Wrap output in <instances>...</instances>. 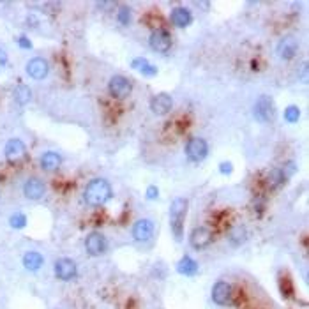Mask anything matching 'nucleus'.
I'll return each instance as SVG.
<instances>
[{"mask_svg":"<svg viewBox=\"0 0 309 309\" xmlns=\"http://www.w3.org/2000/svg\"><path fill=\"white\" fill-rule=\"evenodd\" d=\"M300 117V110L297 106H288L287 110H284V118H287L288 122H297Z\"/></svg>","mask_w":309,"mask_h":309,"instance_id":"25","label":"nucleus"},{"mask_svg":"<svg viewBox=\"0 0 309 309\" xmlns=\"http://www.w3.org/2000/svg\"><path fill=\"white\" fill-rule=\"evenodd\" d=\"M288 175L284 173L283 168H274L272 172L269 173V187L270 189H277L281 187L284 182H287Z\"/></svg>","mask_w":309,"mask_h":309,"instance_id":"20","label":"nucleus"},{"mask_svg":"<svg viewBox=\"0 0 309 309\" xmlns=\"http://www.w3.org/2000/svg\"><path fill=\"white\" fill-rule=\"evenodd\" d=\"M154 235V223L150 219H140L136 221V225L133 228V237L138 242H147L150 241Z\"/></svg>","mask_w":309,"mask_h":309,"instance_id":"10","label":"nucleus"},{"mask_svg":"<svg viewBox=\"0 0 309 309\" xmlns=\"http://www.w3.org/2000/svg\"><path fill=\"white\" fill-rule=\"evenodd\" d=\"M207 152H208L207 141L202 140V138H191V140L187 141V145H185V156L191 161H195V163L205 159Z\"/></svg>","mask_w":309,"mask_h":309,"instance_id":"4","label":"nucleus"},{"mask_svg":"<svg viewBox=\"0 0 309 309\" xmlns=\"http://www.w3.org/2000/svg\"><path fill=\"white\" fill-rule=\"evenodd\" d=\"M62 159L60 156L57 152H46L44 156L41 157V166L42 170H48V172H53V170H57L60 166Z\"/></svg>","mask_w":309,"mask_h":309,"instance_id":"21","label":"nucleus"},{"mask_svg":"<svg viewBox=\"0 0 309 309\" xmlns=\"http://www.w3.org/2000/svg\"><path fill=\"white\" fill-rule=\"evenodd\" d=\"M185 214H187V200L184 198L173 200L172 207H170V223H172V230L175 233L177 241L182 239V225Z\"/></svg>","mask_w":309,"mask_h":309,"instance_id":"2","label":"nucleus"},{"mask_svg":"<svg viewBox=\"0 0 309 309\" xmlns=\"http://www.w3.org/2000/svg\"><path fill=\"white\" fill-rule=\"evenodd\" d=\"M55 276L60 281H71L76 276V264L69 258H62L55 264Z\"/></svg>","mask_w":309,"mask_h":309,"instance_id":"8","label":"nucleus"},{"mask_svg":"<svg viewBox=\"0 0 309 309\" xmlns=\"http://www.w3.org/2000/svg\"><path fill=\"white\" fill-rule=\"evenodd\" d=\"M172 104L173 101L168 94H157L154 96V99L150 101V108H152V111L156 115H164L172 110Z\"/></svg>","mask_w":309,"mask_h":309,"instance_id":"15","label":"nucleus"},{"mask_svg":"<svg viewBox=\"0 0 309 309\" xmlns=\"http://www.w3.org/2000/svg\"><path fill=\"white\" fill-rule=\"evenodd\" d=\"M117 18H118V21H121L122 25H127V23H129V20H131V13H129V9H127V7H122V9L118 11Z\"/></svg>","mask_w":309,"mask_h":309,"instance_id":"27","label":"nucleus"},{"mask_svg":"<svg viewBox=\"0 0 309 309\" xmlns=\"http://www.w3.org/2000/svg\"><path fill=\"white\" fill-rule=\"evenodd\" d=\"M85 202L92 207H99L111 198V187L104 179H94L85 187Z\"/></svg>","mask_w":309,"mask_h":309,"instance_id":"1","label":"nucleus"},{"mask_svg":"<svg viewBox=\"0 0 309 309\" xmlns=\"http://www.w3.org/2000/svg\"><path fill=\"white\" fill-rule=\"evenodd\" d=\"M133 67L138 69V71L144 73V75H147V76H154L157 73V69L154 67V65L150 64L147 59H134L133 60Z\"/></svg>","mask_w":309,"mask_h":309,"instance_id":"22","label":"nucleus"},{"mask_svg":"<svg viewBox=\"0 0 309 309\" xmlns=\"http://www.w3.org/2000/svg\"><path fill=\"white\" fill-rule=\"evenodd\" d=\"M231 299V287L226 281H218L212 288V300L219 306H225Z\"/></svg>","mask_w":309,"mask_h":309,"instance_id":"12","label":"nucleus"},{"mask_svg":"<svg viewBox=\"0 0 309 309\" xmlns=\"http://www.w3.org/2000/svg\"><path fill=\"white\" fill-rule=\"evenodd\" d=\"M191 20V13L185 7H177V9L172 11V23L175 27H187Z\"/></svg>","mask_w":309,"mask_h":309,"instance_id":"18","label":"nucleus"},{"mask_svg":"<svg viewBox=\"0 0 309 309\" xmlns=\"http://www.w3.org/2000/svg\"><path fill=\"white\" fill-rule=\"evenodd\" d=\"M108 90H110L111 98H117V99H124L131 94L133 87H131V82L124 76H113L108 83Z\"/></svg>","mask_w":309,"mask_h":309,"instance_id":"5","label":"nucleus"},{"mask_svg":"<svg viewBox=\"0 0 309 309\" xmlns=\"http://www.w3.org/2000/svg\"><path fill=\"white\" fill-rule=\"evenodd\" d=\"M157 196H159V189H157L156 185H150V187L147 189V198H149V200H156Z\"/></svg>","mask_w":309,"mask_h":309,"instance_id":"28","label":"nucleus"},{"mask_svg":"<svg viewBox=\"0 0 309 309\" xmlns=\"http://www.w3.org/2000/svg\"><path fill=\"white\" fill-rule=\"evenodd\" d=\"M221 173H231V163H221Z\"/></svg>","mask_w":309,"mask_h":309,"instance_id":"31","label":"nucleus"},{"mask_svg":"<svg viewBox=\"0 0 309 309\" xmlns=\"http://www.w3.org/2000/svg\"><path fill=\"white\" fill-rule=\"evenodd\" d=\"M48 62L44 59H32L27 64V73H29V76H32L34 80H42L46 75H48Z\"/></svg>","mask_w":309,"mask_h":309,"instance_id":"13","label":"nucleus"},{"mask_svg":"<svg viewBox=\"0 0 309 309\" xmlns=\"http://www.w3.org/2000/svg\"><path fill=\"white\" fill-rule=\"evenodd\" d=\"M30 98H32V92H30V88L27 85H18L14 88V101L18 104H27L30 101Z\"/></svg>","mask_w":309,"mask_h":309,"instance_id":"23","label":"nucleus"},{"mask_svg":"<svg viewBox=\"0 0 309 309\" xmlns=\"http://www.w3.org/2000/svg\"><path fill=\"white\" fill-rule=\"evenodd\" d=\"M106 247H108L106 239H104L101 233H98V231H92V233L85 239V249H87V253L92 254V256L103 254L104 251H106Z\"/></svg>","mask_w":309,"mask_h":309,"instance_id":"7","label":"nucleus"},{"mask_svg":"<svg viewBox=\"0 0 309 309\" xmlns=\"http://www.w3.org/2000/svg\"><path fill=\"white\" fill-rule=\"evenodd\" d=\"M6 157L11 161V163H16L25 157V145H23L21 140H9L6 145Z\"/></svg>","mask_w":309,"mask_h":309,"instance_id":"14","label":"nucleus"},{"mask_svg":"<svg viewBox=\"0 0 309 309\" xmlns=\"http://www.w3.org/2000/svg\"><path fill=\"white\" fill-rule=\"evenodd\" d=\"M254 117L260 122H270L276 117V108H274L272 99L267 96H262L260 99L254 104Z\"/></svg>","mask_w":309,"mask_h":309,"instance_id":"3","label":"nucleus"},{"mask_svg":"<svg viewBox=\"0 0 309 309\" xmlns=\"http://www.w3.org/2000/svg\"><path fill=\"white\" fill-rule=\"evenodd\" d=\"M191 246L195 247V249H205L212 244V233L210 230H207V228L200 226V228H195L191 233Z\"/></svg>","mask_w":309,"mask_h":309,"instance_id":"9","label":"nucleus"},{"mask_svg":"<svg viewBox=\"0 0 309 309\" xmlns=\"http://www.w3.org/2000/svg\"><path fill=\"white\" fill-rule=\"evenodd\" d=\"M150 46H152L154 52L166 53L172 48V37H170V34L164 29H157L150 34Z\"/></svg>","mask_w":309,"mask_h":309,"instance_id":"6","label":"nucleus"},{"mask_svg":"<svg viewBox=\"0 0 309 309\" xmlns=\"http://www.w3.org/2000/svg\"><path fill=\"white\" fill-rule=\"evenodd\" d=\"M177 270H179L180 274H184V276H195V274L198 272V264H196L191 256H184L182 260L179 262V265H177Z\"/></svg>","mask_w":309,"mask_h":309,"instance_id":"19","label":"nucleus"},{"mask_svg":"<svg viewBox=\"0 0 309 309\" xmlns=\"http://www.w3.org/2000/svg\"><path fill=\"white\" fill-rule=\"evenodd\" d=\"M42 262H44V258H42L41 253H37V251H29V253L23 256V265H25L27 270H39Z\"/></svg>","mask_w":309,"mask_h":309,"instance_id":"17","label":"nucleus"},{"mask_svg":"<svg viewBox=\"0 0 309 309\" xmlns=\"http://www.w3.org/2000/svg\"><path fill=\"white\" fill-rule=\"evenodd\" d=\"M9 223H11V226H13V228H18V230H20V228H23L27 225V218L23 214H13V216H11V219H9Z\"/></svg>","mask_w":309,"mask_h":309,"instance_id":"26","label":"nucleus"},{"mask_svg":"<svg viewBox=\"0 0 309 309\" xmlns=\"http://www.w3.org/2000/svg\"><path fill=\"white\" fill-rule=\"evenodd\" d=\"M6 62H7V55H6V52L4 50H0V71L4 69V65H6Z\"/></svg>","mask_w":309,"mask_h":309,"instance_id":"30","label":"nucleus"},{"mask_svg":"<svg viewBox=\"0 0 309 309\" xmlns=\"http://www.w3.org/2000/svg\"><path fill=\"white\" fill-rule=\"evenodd\" d=\"M23 193H25V196L29 200H39L44 195V182L39 179H29L25 182Z\"/></svg>","mask_w":309,"mask_h":309,"instance_id":"16","label":"nucleus"},{"mask_svg":"<svg viewBox=\"0 0 309 309\" xmlns=\"http://www.w3.org/2000/svg\"><path fill=\"white\" fill-rule=\"evenodd\" d=\"M228 237H230V242L235 246L242 244V242L246 241V230L242 226H233L230 230V233H228Z\"/></svg>","mask_w":309,"mask_h":309,"instance_id":"24","label":"nucleus"},{"mask_svg":"<svg viewBox=\"0 0 309 309\" xmlns=\"http://www.w3.org/2000/svg\"><path fill=\"white\" fill-rule=\"evenodd\" d=\"M297 50H299V42H297V39L292 36H287L279 41V44H277V55L284 60H290L295 57Z\"/></svg>","mask_w":309,"mask_h":309,"instance_id":"11","label":"nucleus"},{"mask_svg":"<svg viewBox=\"0 0 309 309\" xmlns=\"http://www.w3.org/2000/svg\"><path fill=\"white\" fill-rule=\"evenodd\" d=\"M18 44L21 46V48H32V42H30L29 39H27V37H20V39H18Z\"/></svg>","mask_w":309,"mask_h":309,"instance_id":"29","label":"nucleus"}]
</instances>
